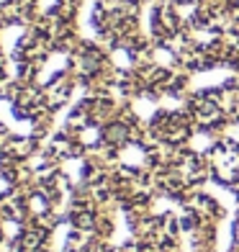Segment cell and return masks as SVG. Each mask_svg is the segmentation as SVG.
Instances as JSON below:
<instances>
[{
    "mask_svg": "<svg viewBox=\"0 0 239 252\" xmlns=\"http://www.w3.org/2000/svg\"><path fill=\"white\" fill-rule=\"evenodd\" d=\"M180 3H190V0H180Z\"/></svg>",
    "mask_w": 239,
    "mask_h": 252,
    "instance_id": "6da1fadb",
    "label": "cell"
}]
</instances>
